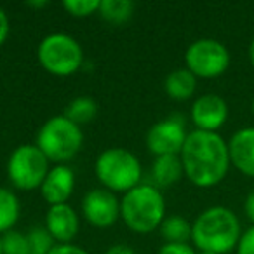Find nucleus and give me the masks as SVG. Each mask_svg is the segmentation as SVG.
Wrapping results in <instances>:
<instances>
[{
    "mask_svg": "<svg viewBox=\"0 0 254 254\" xmlns=\"http://www.w3.org/2000/svg\"><path fill=\"white\" fill-rule=\"evenodd\" d=\"M96 176L110 191H129L141 180L138 157L124 148L105 150L96 160Z\"/></svg>",
    "mask_w": 254,
    "mask_h": 254,
    "instance_id": "nucleus-5",
    "label": "nucleus"
},
{
    "mask_svg": "<svg viewBox=\"0 0 254 254\" xmlns=\"http://www.w3.org/2000/svg\"><path fill=\"white\" fill-rule=\"evenodd\" d=\"M180 159L187 178L200 188H211L223 181L232 164L225 139L218 132L198 129L187 136Z\"/></svg>",
    "mask_w": 254,
    "mask_h": 254,
    "instance_id": "nucleus-1",
    "label": "nucleus"
},
{
    "mask_svg": "<svg viewBox=\"0 0 254 254\" xmlns=\"http://www.w3.org/2000/svg\"><path fill=\"white\" fill-rule=\"evenodd\" d=\"M240 235L239 218L223 205L205 209L191 225V240L202 253H230L237 247Z\"/></svg>",
    "mask_w": 254,
    "mask_h": 254,
    "instance_id": "nucleus-2",
    "label": "nucleus"
},
{
    "mask_svg": "<svg viewBox=\"0 0 254 254\" xmlns=\"http://www.w3.org/2000/svg\"><path fill=\"white\" fill-rule=\"evenodd\" d=\"M63 7L75 18H85L98 11L99 0H64Z\"/></svg>",
    "mask_w": 254,
    "mask_h": 254,
    "instance_id": "nucleus-23",
    "label": "nucleus"
},
{
    "mask_svg": "<svg viewBox=\"0 0 254 254\" xmlns=\"http://www.w3.org/2000/svg\"><path fill=\"white\" fill-rule=\"evenodd\" d=\"M96 112H98V105L94 103V99L84 96V98H77L75 101H71L68 105L64 117L80 127L82 124L91 122L96 117Z\"/></svg>",
    "mask_w": 254,
    "mask_h": 254,
    "instance_id": "nucleus-20",
    "label": "nucleus"
},
{
    "mask_svg": "<svg viewBox=\"0 0 254 254\" xmlns=\"http://www.w3.org/2000/svg\"><path fill=\"white\" fill-rule=\"evenodd\" d=\"M132 11H134V4L129 2V0H101L98 9L103 19L115 23V25L129 21L132 16Z\"/></svg>",
    "mask_w": 254,
    "mask_h": 254,
    "instance_id": "nucleus-17",
    "label": "nucleus"
},
{
    "mask_svg": "<svg viewBox=\"0 0 254 254\" xmlns=\"http://www.w3.org/2000/svg\"><path fill=\"white\" fill-rule=\"evenodd\" d=\"M164 87L173 99L185 101V99L193 96L195 89H197V77L188 68H180V70H174L167 75Z\"/></svg>",
    "mask_w": 254,
    "mask_h": 254,
    "instance_id": "nucleus-16",
    "label": "nucleus"
},
{
    "mask_svg": "<svg viewBox=\"0 0 254 254\" xmlns=\"http://www.w3.org/2000/svg\"><path fill=\"white\" fill-rule=\"evenodd\" d=\"M162 237L171 244H187L191 239V225L181 216H171L166 218L160 225Z\"/></svg>",
    "mask_w": 254,
    "mask_h": 254,
    "instance_id": "nucleus-19",
    "label": "nucleus"
},
{
    "mask_svg": "<svg viewBox=\"0 0 254 254\" xmlns=\"http://www.w3.org/2000/svg\"><path fill=\"white\" fill-rule=\"evenodd\" d=\"M19 218V200L11 190L0 187V232H9Z\"/></svg>",
    "mask_w": 254,
    "mask_h": 254,
    "instance_id": "nucleus-18",
    "label": "nucleus"
},
{
    "mask_svg": "<svg viewBox=\"0 0 254 254\" xmlns=\"http://www.w3.org/2000/svg\"><path fill=\"white\" fill-rule=\"evenodd\" d=\"M49 254H89L85 249L78 246H73V244H58V246L53 247Z\"/></svg>",
    "mask_w": 254,
    "mask_h": 254,
    "instance_id": "nucleus-26",
    "label": "nucleus"
},
{
    "mask_svg": "<svg viewBox=\"0 0 254 254\" xmlns=\"http://www.w3.org/2000/svg\"><path fill=\"white\" fill-rule=\"evenodd\" d=\"M159 254H195L193 247L188 244H171L166 242L160 247Z\"/></svg>",
    "mask_w": 254,
    "mask_h": 254,
    "instance_id": "nucleus-25",
    "label": "nucleus"
},
{
    "mask_svg": "<svg viewBox=\"0 0 254 254\" xmlns=\"http://www.w3.org/2000/svg\"><path fill=\"white\" fill-rule=\"evenodd\" d=\"M7 173L16 188L35 190L42 187L49 173V160L37 145H23L12 152L7 164Z\"/></svg>",
    "mask_w": 254,
    "mask_h": 254,
    "instance_id": "nucleus-7",
    "label": "nucleus"
},
{
    "mask_svg": "<svg viewBox=\"0 0 254 254\" xmlns=\"http://www.w3.org/2000/svg\"><path fill=\"white\" fill-rule=\"evenodd\" d=\"M75 188V174L70 167L66 166H56L49 169L46 180H44L40 191L46 202L51 205L66 204L70 195L73 193Z\"/></svg>",
    "mask_w": 254,
    "mask_h": 254,
    "instance_id": "nucleus-13",
    "label": "nucleus"
},
{
    "mask_svg": "<svg viewBox=\"0 0 254 254\" xmlns=\"http://www.w3.org/2000/svg\"><path fill=\"white\" fill-rule=\"evenodd\" d=\"M249 61H251V64H253V68H254V39L251 40V44H249Z\"/></svg>",
    "mask_w": 254,
    "mask_h": 254,
    "instance_id": "nucleus-30",
    "label": "nucleus"
},
{
    "mask_svg": "<svg viewBox=\"0 0 254 254\" xmlns=\"http://www.w3.org/2000/svg\"><path fill=\"white\" fill-rule=\"evenodd\" d=\"M82 141V129L64 115L49 119L40 127L37 136V146L47 157V160L53 162H66L73 159L80 152Z\"/></svg>",
    "mask_w": 254,
    "mask_h": 254,
    "instance_id": "nucleus-4",
    "label": "nucleus"
},
{
    "mask_svg": "<svg viewBox=\"0 0 254 254\" xmlns=\"http://www.w3.org/2000/svg\"><path fill=\"white\" fill-rule=\"evenodd\" d=\"M183 164L178 155H162L157 157L152 167V178H153V187L167 188L173 187L176 181H180L181 174H183Z\"/></svg>",
    "mask_w": 254,
    "mask_h": 254,
    "instance_id": "nucleus-15",
    "label": "nucleus"
},
{
    "mask_svg": "<svg viewBox=\"0 0 254 254\" xmlns=\"http://www.w3.org/2000/svg\"><path fill=\"white\" fill-rule=\"evenodd\" d=\"M2 253L4 254H28V237L16 230H9L2 237Z\"/></svg>",
    "mask_w": 254,
    "mask_h": 254,
    "instance_id": "nucleus-22",
    "label": "nucleus"
},
{
    "mask_svg": "<svg viewBox=\"0 0 254 254\" xmlns=\"http://www.w3.org/2000/svg\"><path fill=\"white\" fill-rule=\"evenodd\" d=\"M82 211L91 225L98 228L112 226L120 216V204L110 190H91L82 200Z\"/></svg>",
    "mask_w": 254,
    "mask_h": 254,
    "instance_id": "nucleus-10",
    "label": "nucleus"
},
{
    "mask_svg": "<svg viewBox=\"0 0 254 254\" xmlns=\"http://www.w3.org/2000/svg\"><path fill=\"white\" fill-rule=\"evenodd\" d=\"M237 254H254V226L240 235V240L237 244Z\"/></svg>",
    "mask_w": 254,
    "mask_h": 254,
    "instance_id": "nucleus-24",
    "label": "nucleus"
},
{
    "mask_svg": "<svg viewBox=\"0 0 254 254\" xmlns=\"http://www.w3.org/2000/svg\"><path fill=\"white\" fill-rule=\"evenodd\" d=\"M228 119V105L218 94H204L191 106V120L198 131L216 132Z\"/></svg>",
    "mask_w": 254,
    "mask_h": 254,
    "instance_id": "nucleus-11",
    "label": "nucleus"
},
{
    "mask_svg": "<svg viewBox=\"0 0 254 254\" xmlns=\"http://www.w3.org/2000/svg\"><path fill=\"white\" fill-rule=\"evenodd\" d=\"M0 254H4L2 253V237H0Z\"/></svg>",
    "mask_w": 254,
    "mask_h": 254,
    "instance_id": "nucleus-32",
    "label": "nucleus"
},
{
    "mask_svg": "<svg viewBox=\"0 0 254 254\" xmlns=\"http://www.w3.org/2000/svg\"><path fill=\"white\" fill-rule=\"evenodd\" d=\"M230 162L242 174L254 178V127H244L228 143Z\"/></svg>",
    "mask_w": 254,
    "mask_h": 254,
    "instance_id": "nucleus-14",
    "label": "nucleus"
},
{
    "mask_svg": "<svg viewBox=\"0 0 254 254\" xmlns=\"http://www.w3.org/2000/svg\"><path fill=\"white\" fill-rule=\"evenodd\" d=\"M166 214V200L159 188L141 185L129 190L120 202V216L124 223L138 233H148L162 225Z\"/></svg>",
    "mask_w": 254,
    "mask_h": 254,
    "instance_id": "nucleus-3",
    "label": "nucleus"
},
{
    "mask_svg": "<svg viewBox=\"0 0 254 254\" xmlns=\"http://www.w3.org/2000/svg\"><path fill=\"white\" fill-rule=\"evenodd\" d=\"M200 254H212V253H200Z\"/></svg>",
    "mask_w": 254,
    "mask_h": 254,
    "instance_id": "nucleus-33",
    "label": "nucleus"
},
{
    "mask_svg": "<svg viewBox=\"0 0 254 254\" xmlns=\"http://www.w3.org/2000/svg\"><path fill=\"white\" fill-rule=\"evenodd\" d=\"M105 254H136V253L131 246H126V244H115V246L110 247Z\"/></svg>",
    "mask_w": 254,
    "mask_h": 254,
    "instance_id": "nucleus-28",
    "label": "nucleus"
},
{
    "mask_svg": "<svg viewBox=\"0 0 254 254\" xmlns=\"http://www.w3.org/2000/svg\"><path fill=\"white\" fill-rule=\"evenodd\" d=\"M9 35V19H7V14L4 12V9L0 7V46L5 42Z\"/></svg>",
    "mask_w": 254,
    "mask_h": 254,
    "instance_id": "nucleus-27",
    "label": "nucleus"
},
{
    "mask_svg": "<svg viewBox=\"0 0 254 254\" xmlns=\"http://www.w3.org/2000/svg\"><path fill=\"white\" fill-rule=\"evenodd\" d=\"M46 228L60 244H70L78 233V216L68 204L51 205L46 216Z\"/></svg>",
    "mask_w": 254,
    "mask_h": 254,
    "instance_id": "nucleus-12",
    "label": "nucleus"
},
{
    "mask_svg": "<svg viewBox=\"0 0 254 254\" xmlns=\"http://www.w3.org/2000/svg\"><path fill=\"white\" fill-rule=\"evenodd\" d=\"M187 132L180 120L166 119L152 126L146 134V146L155 157L178 155L187 141Z\"/></svg>",
    "mask_w": 254,
    "mask_h": 254,
    "instance_id": "nucleus-9",
    "label": "nucleus"
},
{
    "mask_svg": "<svg viewBox=\"0 0 254 254\" xmlns=\"http://www.w3.org/2000/svg\"><path fill=\"white\" fill-rule=\"evenodd\" d=\"M187 68L202 78H216L230 66V53L219 40L200 39L195 40L185 54Z\"/></svg>",
    "mask_w": 254,
    "mask_h": 254,
    "instance_id": "nucleus-8",
    "label": "nucleus"
},
{
    "mask_svg": "<svg viewBox=\"0 0 254 254\" xmlns=\"http://www.w3.org/2000/svg\"><path fill=\"white\" fill-rule=\"evenodd\" d=\"M39 61L49 73L68 77L82 66L84 53L73 37L66 33H51L40 42Z\"/></svg>",
    "mask_w": 254,
    "mask_h": 254,
    "instance_id": "nucleus-6",
    "label": "nucleus"
},
{
    "mask_svg": "<svg viewBox=\"0 0 254 254\" xmlns=\"http://www.w3.org/2000/svg\"><path fill=\"white\" fill-rule=\"evenodd\" d=\"M244 209H246V216L254 223V190L247 195L246 204H244Z\"/></svg>",
    "mask_w": 254,
    "mask_h": 254,
    "instance_id": "nucleus-29",
    "label": "nucleus"
},
{
    "mask_svg": "<svg viewBox=\"0 0 254 254\" xmlns=\"http://www.w3.org/2000/svg\"><path fill=\"white\" fill-rule=\"evenodd\" d=\"M28 5L30 7H46L47 2L46 0H44V2H28Z\"/></svg>",
    "mask_w": 254,
    "mask_h": 254,
    "instance_id": "nucleus-31",
    "label": "nucleus"
},
{
    "mask_svg": "<svg viewBox=\"0 0 254 254\" xmlns=\"http://www.w3.org/2000/svg\"><path fill=\"white\" fill-rule=\"evenodd\" d=\"M28 254H49L54 247V239L47 228L35 226L28 232Z\"/></svg>",
    "mask_w": 254,
    "mask_h": 254,
    "instance_id": "nucleus-21",
    "label": "nucleus"
}]
</instances>
